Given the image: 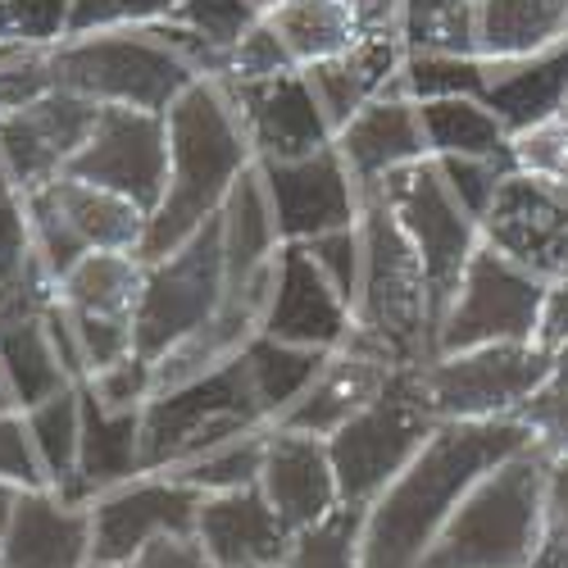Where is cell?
Listing matches in <instances>:
<instances>
[{
	"instance_id": "1",
	"label": "cell",
	"mask_w": 568,
	"mask_h": 568,
	"mask_svg": "<svg viewBox=\"0 0 568 568\" xmlns=\"http://www.w3.org/2000/svg\"><path fill=\"white\" fill-rule=\"evenodd\" d=\"M532 446L518 418H446L383 487L359 528V568H418L468 487L500 459Z\"/></svg>"
},
{
	"instance_id": "2",
	"label": "cell",
	"mask_w": 568,
	"mask_h": 568,
	"mask_svg": "<svg viewBox=\"0 0 568 568\" xmlns=\"http://www.w3.org/2000/svg\"><path fill=\"white\" fill-rule=\"evenodd\" d=\"M169 123V186L160 210L146 219L141 260L173 255L186 236L201 232L227 201L232 182L255 164V151L219 78H196L164 110Z\"/></svg>"
},
{
	"instance_id": "3",
	"label": "cell",
	"mask_w": 568,
	"mask_h": 568,
	"mask_svg": "<svg viewBox=\"0 0 568 568\" xmlns=\"http://www.w3.org/2000/svg\"><path fill=\"white\" fill-rule=\"evenodd\" d=\"M359 232H364V282L355 301L351 342L396 368L428 364L437 351L428 277H423V260L414 242L373 186L364 192Z\"/></svg>"
},
{
	"instance_id": "4",
	"label": "cell",
	"mask_w": 568,
	"mask_h": 568,
	"mask_svg": "<svg viewBox=\"0 0 568 568\" xmlns=\"http://www.w3.org/2000/svg\"><path fill=\"white\" fill-rule=\"evenodd\" d=\"M550 455L524 446L487 468L455 505L418 568H528L541 541Z\"/></svg>"
},
{
	"instance_id": "5",
	"label": "cell",
	"mask_w": 568,
	"mask_h": 568,
	"mask_svg": "<svg viewBox=\"0 0 568 568\" xmlns=\"http://www.w3.org/2000/svg\"><path fill=\"white\" fill-rule=\"evenodd\" d=\"M55 78L91 105H128L164 114L201 73L186 60L169 28H119L69 37L55 45Z\"/></svg>"
},
{
	"instance_id": "6",
	"label": "cell",
	"mask_w": 568,
	"mask_h": 568,
	"mask_svg": "<svg viewBox=\"0 0 568 568\" xmlns=\"http://www.w3.org/2000/svg\"><path fill=\"white\" fill-rule=\"evenodd\" d=\"M437 423L442 418H437L428 392H423V364L392 368L387 387L327 437L342 505L368 509L396 473L423 450V442L437 433Z\"/></svg>"
},
{
	"instance_id": "7",
	"label": "cell",
	"mask_w": 568,
	"mask_h": 568,
	"mask_svg": "<svg viewBox=\"0 0 568 568\" xmlns=\"http://www.w3.org/2000/svg\"><path fill=\"white\" fill-rule=\"evenodd\" d=\"M260 428H268V418L251 392L242 355H236L196 383L155 392L141 405V473H164L205 455L210 446Z\"/></svg>"
},
{
	"instance_id": "8",
	"label": "cell",
	"mask_w": 568,
	"mask_h": 568,
	"mask_svg": "<svg viewBox=\"0 0 568 568\" xmlns=\"http://www.w3.org/2000/svg\"><path fill=\"white\" fill-rule=\"evenodd\" d=\"M373 192L387 201V210L396 214V223L405 227V236L414 242V251L423 260L433 333H437L446 310L455 305L459 277H464L473 251L483 246V223L473 219L464 210V201L450 192V182H446V173H442V164L433 155L387 173Z\"/></svg>"
},
{
	"instance_id": "9",
	"label": "cell",
	"mask_w": 568,
	"mask_h": 568,
	"mask_svg": "<svg viewBox=\"0 0 568 568\" xmlns=\"http://www.w3.org/2000/svg\"><path fill=\"white\" fill-rule=\"evenodd\" d=\"M223 292H227L223 227L214 214L173 255L146 264L136 296V355L160 359L169 346L192 337L196 327H205L219 314Z\"/></svg>"
},
{
	"instance_id": "10",
	"label": "cell",
	"mask_w": 568,
	"mask_h": 568,
	"mask_svg": "<svg viewBox=\"0 0 568 568\" xmlns=\"http://www.w3.org/2000/svg\"><path fill=\"white\" fill-rule=\"evenodd\" d=\"M32 219V246L41 264L60 282L87 251H132L141 255L146 242V210L132 205L128 196L110 192L101 182L82 178H55L51 186L23 196Z\"/></svg>"
},
{
	"instance_id": "11",
	"label": "cell",
	"mask_w": 568,
	"mask_h": 568,
	"mask_svg": "<svg viewBox=\"0 0 568 568\" xmlns=\"http://www.w3.org/2000/svg\"><path fill=\"white\" fill-rule=\"evenodd\" d=\"M555 355L537 342H491L423 364V392L437 418H514L541 387Z\"/></svg>"
},
{
	"instance_id": "12",
	"label": "cell",
	"mask_w": 568,
	"mask_h": 568,
	"mask_svg": "<svg viewBox=\"0 0 568 568\" xmlns=\"http://www.w3.org/2000/svg\"><path fill=\"white\" fill-rule=\"evenodd\" d=\"M546 287L550 282L532 277L528 268H518L514 260H505L500 251H491L483 242L459 277L455 305L446 310V318L437 327L433 355L491 346V342H532Z\"/></svg>"
},
{
	"instance_id": "13",
	"label": "cell",
	"mask_w": 568,
	"mask_h": 568,
	"mask_svg": "<svg viewBox=\"0 0 568 568\" xmlns=\"http://www.w3.org/2000/svg\"><path fill=\"white\" fill-rule=\"evenodd\" d=\"M69 178L101 182L110 192L128 196L146 214L160 210L164 186H169V123L151 110H128V105H101L91 123L82 151L64 169Z\"/></svg>"
},
{
	"instance_id": "14",
	"label": "cell",
	"mask_w": 568,
	"mask_h": 568,
	"mask_svg": "<svg viewBox=\"0 0 568 568\" xmlns=\"http://www.w3.org/2000/svg\"><path fill=\"white\" fill-rule=\"evenodd\" d=\"M201 491L182 487L169 473H136V478L101 491L91 500V559L132 564L151 541L196 537Z\"/></svg>"
},
{
	"instance_id": "15",
	"label": "cell",
	"mask_w": 568,
	"mask_h": 568,
	"mask_svg": "<svg viewBox=\"0 0 568 568\" xmlns=\"http://www.w3.org/2000/svg\"><path fill=\"white\" fill-rule=\"evenodd\" d=\"M483 242L541 282H568V192L514 169L483 214Z\"/></svg>"
},
{
	"instance_id": "16",
	"label": "cell",
	"mask_w": 568,
	"mask_h": 568,
	"mask_svg": "<svg viewBox=\"0 0 568 568\" xmlns=\"http://www.w3.org/2000/svg\"><path fill=\"white\" fill-rule=\"evenodd\" d=\"M255 169L264 178L282 242H310V236L359 223L364 186L346 169L337 141L305 160H255Z\"/></svg>"
},
{
	"instance_id": "17",
	"label": "cell",
	"mask_w": 568,
	"mask_h": 568,
	"mask_svg": "<svg viewBox=\"0 0 568 568\" xmlns=\"http://www.w3.org/2000/svg\"><path fill=\"white\" fill-rule=\"evenodd\" d=\"M223 87L232 97L236 119H242V132L251 141L255 160H305L337 141L305 69H282V73L242 78Z\"/></svg>"
},
{
	"instance_id": "18",
	"label": "cell",
	"mask_w": 568,
	"mask_h": 568,
	"mask_svg": "<svg viewBox=\"0 0 568 568\" xmlns=\"http://www.w3.org/2000/svg\"><path fill=\"white\" fill-rule=\"evenodd\" d=\"M97 110L101 105H91L60 87L51 97L0 119V169H6L19 196H32L55 178H64V169L82 151L91 123H97Z\"/></svg>"
},
{
	"instance_id": "19",
	"label": "cell",
	"mask_w": 568,
	"mask_h": 568,
	"mask_svg": "<svg viewBox=\"0 0 568 568\" xmlns=\"http://www.w3.org/2000/svg\"><path fill=\"white\" fill-rule=\"evenodd\" d=\"M260 333L310 351H342L355 333V310L301 242H282L273 255V287Z\"/></svg>"
},
{
	"instance_id": "20",
	"label": "cell",
	"mask_w": 568,
	"mask_h": 568,
	"mask_svg": "<svg viewBox=\"0 0 568 568\" xmlns=\"http://www.w3.org/2000/svg\"><path fill=\"white\" fill-rule=\"evenodd\" d=\"M260 491L268 496V505L292 532H305L323 524L333 509H342V487H337L333 455H327V437L268 428Z\"/></svg>"
},
{
	"instance_id": "21",
	"label": "cell",
	"mask_w": 568,
	"mask_h": 568,
	"mask_svg": "<svg viewBox=\"0 0 568 568\" xmlns=\"http://www.w3.org/2000/svg\"><path fill=\"white\" fill-rule=\"evenodd\" d=\"M337 151L346 160V169L355 173V182L377 186L387 173L428 160V132H423V114H418V97H409L405 78L392 82L383 97H373L342 132H337Z\"/></svg>"
},
{
	"instance_id": "22",
	"label": "cell",
	"mask_w": 568,
	"mask_h": 568,
	"mask_svg": "<svg viewBox=\"0 0 568 568\" xmlns=\"http://www.w3.org/2000/svg\"><path fill=\"white\" fill-rule=\"evenodd\" d=\"M292 528L277 518L260 483L214 491L201 500L196 518V546L219 568H277L292 546Z\"/></svg>"
},
{
	"instance_id": "23",
	"label": "cell",
	"mask_w": 568,
	"mask_h": 568,
	"mask_svg": "<svg viewBox=\"0 0 568 568\" xmlns=\"http://www.w3.org/2000/svg\"><path fill=\"white\" fill-rule=\"evenodd\" d=\"M91 564V505L60 491H19L0 568H87Z\"/></svg>"
},
{
	"instance_id": "24",
	"label": "cell",
	"mask_w": 568,
	"mask_h": 568,
	"mask_svg": "<svg viewBox=\"0 0 568 568\" xmlns=\"http://www.w3.org/2000/svg\"><path fill=\"white\" fill-rule=\"evenodd\" d=\"M396 364L368 355L364 346L346 342L342 351H333L323 359L318 377L305 387V396L282 414L273 428H292V433H314V437H333L342 423H351L377 392L387 387Z\"/></svg>"
},
{
	"instance_id": "25",
	"label": "cell",
	"mask_w": 568,
	"mask_h": 568,
	"mask_svg": "<svg viewBox=\"0 0 568 568\" xmlns=\"http://www.w3.org/2000/svg\"><path fill=\"white\" fill-rule=\"evenodd\" d=\"M405 55V37H359L351 51L305 69L333 132H342L373 97H383L392 82H400Z\"/></svg>"
},
{
	"instance_id": "26",
	"label": "cell",
	"mask_w": 568,
	"mask_h": 568,
	"mask_svg": "<svg viewBox=\"0 0 568 568\" xmlns=\"http://www.w3.org/2000/svg\"><path fill=\"white\" fill-rule=\"evenodd\" d=\"M78 396H82L78 478L60 496L73 505H91L101 491L141 473V409H105L82 383H78Z\"/></svg>"
},
{
	"instance_id": "27",
	"label": "cell",
	"mask_w": 568,
	"mask_h": 568,
	"mask_svg": "<svg viewBox=\"0 0 568 568\" xmlns=\"http://www.w3.org/2000/svg\"><path fill=\"white\" fill-rule=\"evenodd\" d=\"M568 45V0H473V60H528Z\"/></svg>"
},
{
	"instance_id": "28",
	"label": "cell",
	"mask_w": 568,
	"mask_h": 568,
	"mask_svg": "<svg viewBox=\"0 0 568 568\" xmlns=\"http://www.w3.org/2000/svg\"><path fill=\"white\" fill-rule=\"evenodd\" d=\"M260 28L282 55V64L292 69L333 60L364 37L346 0H277L273 10L260 14Z\"/></svg>"
},
{
	"instance_id": "29",
	"label": "cell",
	"mask_w": 568,
	"mask_h": 568,
	"mask_svg": "<svg viewBox=\"0 0 568 568\" xmlns=\"http://www.w3.org/2000/svg\"><path fill=\"white\" fill-rule=\"evenodd\" d=\"M219 227H223V268H227V292L246 287V282L277 255L282 236H277V219L264 192V178L251 164L242 178L232 182V192L219 210Z\"/></svg>"
},
{
	"instance_id": "30",
	"label": "cell",
	"mask_w": 568,
	"mask_h": 568,
	"mask_svg": "<svg viewBox=\"0 0 568 568\" xmlns=\"http://www.w3.org/2000/svg\"><path fill=\"white\" fill-rule=\"evenodd\" d=\"M146 260L132 251H87L55 287V301L78 318H123L136 323V296Z\"/></svg>"
},
{
	"instance_id": "31",
	"label": "cell",
	"mask_w": 568,
	"mask_h": 568,
	"mask_svg": "<svg viewBox=\"0 0 568 568\" xmlns=\"http://www.w3.org/2000/svg\"><path fill=\"white\" fill-rule=\"evenodd\" d=\"M0 368H6L14 405L28 414L32 405L60 396L64 387H78L64 359L55 355V342L45 333L41 310H19V314H0Z\"/></svg>"
},
{
	"instance_id": "32",
	"label": "cell",
	"mask_w": 568,
	"mask_h": 568,
	"mask_svg": "<svg viewBox=\"0 0 568 568\" xmlns=\"http://www.w3.org/2000/svg\"><path fill=\"white\" fill-rule=\"evenodd\" d=\"M423 132H428V155H464V160H514L509 128L473 97H423L418 101Z\"/></svg>"
},
{
	"instance_id": "33",
	"label": "cell",
	"mask_w": 568,
	"mask_h": 568,
	"mask_svg": "<svg viewBox=\"0 0 568 568\" xmlns=\"http://www.w3.org/2000/svg\"><path fill=\"white\" fill-rule=\"evenodd\" d=\"M333 351H310V346H292V342H277L268 333H255L242 351V364H246V377H251V392L264 409L268 423H277L282 414H287L305 387L318 377L323 359Z\"/></svg>"
},
{
	"instance_id": "34",
	"label": "cell",
	"mask_w": 568,
	"mask_h": 568,
	"mask_svg": "<svg viewBox=\"0 0 568 568\" xmlns=\"http://www.w3.org/2000/svg\"><path fill=\"white\" fill-rule=\"evenodd\" d=\"M28 433L41 455V468L51 478V491H69L78 478V446H82V396L78 387H64L60 396L32 405L28 414Z\"/></svg>"
},
{
	"instance_id": "35",
	"label": "cell",
	"mask_w": 568,
	"mask_h": 568,
	"mask_svg": "<svg viewBox=\"0 0 568 568\" xmlns=\"http://www.w3.org/2000/svg\"><path fill=\"white\" fill-rule=\"evenodd\" d=\"M268 428H273V423H268ZM268 428L246 433V437H232V442H223V446H210L205 455L186 459V464H173V468H164V473H169V478H178L182 487H196L201 496L232 491V487H251V483H260Z\"/></svg>"
},
{
	"instance_id": "36",
	"label": "cell",
	"mask_w": 568,
	"mask_h": 568,
	"mask_svg": "<svg viewBox=\"0 0 568 568\" xmlns=\"http://www.w3.org/2000/svg\"><path fill=\"white\" fill-rule=\"evenodd\" d=\"M359 528H364V509L342 505L323 524L296 532L277 568H359Z\"/></svg>"
},
{
	"instance_id": "37",
	"label": "cell",
	"mask_w": 568,
	"mask_h": 568,
	"mask_svg": "<svg viewBox=\"0 0 568 568\" xmlns=\"http://www.w3.org/2000/svg\"><path fill=\"white\" fill-rule=\"evenodd\" d=\"M173 23H182L186 32H196L210 51L219 55L223 73H227V60L232 51L251 37V28L260 23V10L251 6V0H182ZM219 73V78H223Z\"/></svg>"
},
{
	"instance_id": "38",
	"label": "cell",
	"mask_w": 568,
	"mask_h": 568,
	"mask_svg": "<svg viewBox=\"0 0 568 568\" xmlns=\"http://www.w3.org/2000/svg\"><path fill=\"white\" fill-rule=\"evenodd\" d=\"M514 418L532 433L537 450H546L550 459H568V351L555 355L550 373L541 377V387L524 400V409Z\"/></svg>"
},
{
	"instance_id": "39",
	"label": "cell",
	"mask_w": 568,
	"mask_h": 568,
	"mask_svg": "<svg viewBox=\"0 0 568 568\" xmlns=\"http://www.w3.org/2000/svg\"><path fill=\"white\" fill-rule=\"evenodd\" d=\"M60 91V78H55V45L45 51V45H19L0 60V119L51 97Z\"/></svg>"
},
{
	"instance_id": "40",
	"label": "cell",
	"mask_w": 568,
	"mask_h": 568,
	"mask_svg": "<svg viewBox=\"0 0 568 568\" xmlns=\"http://www.w3.org/2000/svg\"><path fill=\"white\" fill-rule=\"evenodd\" d=\"M73 0H0V41L10 45H60L69 41Z\"/></svg>"
},
{
	"instance_id": "41",
	"label": "cell",
	"mask_w": 568,
	"mask_h": 568,
	"mask_svg": "<svg viewBox=\"0 0 568 568\" xmlns=\"http://www.w3.org/2000/svg\"><path fill=\"white\" fill-rule=\"evenodd\" d=\"M182 0H73L69 37L119 32V28H155L178 14Z\"/></svg>"
},
{
	"instance_id": "42",
	"label": "cell",
	"mask_w": 568,
	"mask_h": 568,
	"mask_svg": "<svg viewBox=\"0 0 568 568\" xmlns=\"http://www.w3.org/2000/svg\"><path fill=\"white\" fill-rule=\"evenodd\" d=\"M301 246L314 255V264L327 273V282H333V287L346 296V305L355 310L359 282H364V232H359V223L310 236V242H301Z\"/></svg>"
},
{
	"instance_id": "43",
	"label": "cell",
	"mask_w": 568,
	"mask_h": 568,
	"mask_svg": "<svg viewBox=\"0 0 568 568\" xmlns=\"http://www.w3.org/2000/svg\"><path fill=\"white\" fill-rule=\"evenodd\" d=\"M105 409H141L155 396V364L146 355H128L101 373H91L82 383Z\"/></svg>"
},
{
	"instance_id": "44",
	"label": "cell",
	"mask_w": 568,
	"mask_h": 568,
	"mask_svg": "<svg viewBox=\"0 0 568 568\" xmlns=\"http://www.w3.org/2000/svg\"><path fill=\"white\" fill-rule=\"evenodd\" d=\"M0 483H10L19 491L51 487V478H45V468H41V455L32 446L28 418L19 409H0Z\"/></svg>"
},
{
	"instance_id": "45",
	"label": "cell",
	"mask_w": 568,
	"mask_h": 568,
	"mask_svg": "<svg viewBox=\"0 0 568 568\" xmlns=\"http://www.w3.org/2000/svg\"><path fill=\"white\" fill-rule=\"evenodd\" d=\"M514 164L524 173H537V178H550L568 192V114L541 123V128H528L514 136Z\"/></svg>"
},
{
	"instance_id": "46",
	"label": "cell",
	"mask_w": 568,
	"mask_h": 568,
	"mask_svg": "<svg viewBox=\"0 0 568 568\" xmlns=\"http://www.w3.org/2000/svg\"><path fill=\"white\" fill-rule=\"evenodd\" d=\"M528 568H568V459H550L546 505H541V541Z\"/></svg>"
},
{
	"instance_id": "47",
	"label": "cell",
	"mask_w": 568,
	"mask_h": 568,
	"mask_svg": "<svg viewBox=\"0 0 568 568\" xmlns=\"http://www.w3.org/2000/svg\"><path fill=\"white\" fill-rule=\"evenodd\" d=\"M437 164H442V173L450 182V192L464 201V210L478 219V223H483L487 205L496 201V186L518 169L514 160H464V155H446Z\"/></svg>"
},
{
	"instance_id": "48",
	"label": "cell",
	"mask_w": 568,
	"mask_h": 568,
	"mask_svg": "<svg viewBox=\"0 0 568 568\" xmlns=\"http://www.w3.org/2000/svg\"><path fill=\"white\" fill-rule=\"evenodd\" d=\"M532 342H537L541 351H550V355L568 351V282H550V287H546Z\"/></svg>"
},
{
	"instance_id": "49",
	"label": "cell",
	"mask_w": 568,
	"mask_h": 568,
	"mask_svg": "<svg viewBox=\"0 0 568 568\" xmlns=\"http://www.w3.org/2000/svg\"><path fill=\"white\" fill-rule=\"evenodd\" d=\"M136 564H141V568H219V564L196 546V537H186V541H178V537L151 541L146 550H141Z\"/></svg>"
},
{
	"instance_id": "50",
	"label": "cell",
	"mask_w": 568,
	"mask_h": 568,
	"mask_svg": "<svg viewBox=\"0 0 568 568\" xmlns=\"http://www.w3.org/2000/svg\"><path fill=\"white\" fill-rule=\"evenodd\" d=\"M364 37H400L409 0H346Z\"/></svg>"
},
{
	"instance_id": "51",
	"label": "cell",
	"mask_w": 568,
	"mask_h": 568,
	"mask_svg": "<svg viewBox=\"0 0 568 568\" xmlns=\"http://www.w3.org/2000/svg\"><path fill=\"white\" fill-rule=\"evenodd\" d=\"M14 500H19V487L0 483V550H6V528H10V514H14Z\"/></svg>"
},
{
	"instance_id": "52",
	"label": "cell",
	"mask_w": 568,
	"mask_h": 568,
	"mask_svg": "<svg viewBox=\"0 0 568 568\" xmlns=\"http://www.w3.org/2000/svg\"><path fill=\"white\" fill-rule=\"evenodd\" d=\"M0 409H19V405H14V387H10L6 368H0Z\"/></svg>"
},
{
	"instance_id": "53",
	"label": "cell",
	"mask_w": 568,
	"mask_h": 568,
	"mask_svg": "<svg viewBox=\"0 0 568 568\" xmlns=\"http://www.w3.org/2000/svg\"><path fill=\"white\" fill-rule=\"evenodd\" d=\"M409 6H473V0H409ZM405 6V10H409Z\"/></svg>"
},
{
	"instance_id": "54",
	"label": "cell",
	"mask_w": 568,
	"mask_h": 568,
	"mask_svg": "<svg viewBox=\"0 0 568 568\" xmlns=\"http://www.w3.org/2000/svg\"><path fill=\"white\" fill-rule=\"evenodd\" d=\"M87 568H141V564H136V559H132V564H97V559H91Z\"/></svg>"
},
{
	"instance_id": "55",
	"label": "cell",
	"mask_w": 568,
	"mask_h": 568,
	"mask_svg": "<svg viewBox=\"0 0 568 568\" xmlns=\"http://www.w3.org/2000/svg\"><path fill=\"white\" fill-rule=\"evenodd\" d=\"M251 6H255V10L264 14V10H273V6H277V0H251Z\"/></svg>"
},
{
	"instance_id": "56",
	"label": "cell",
	"mask_w": 568,
	"mask_h": 568,
	"mask_svg": "<svg viewBox=\"0 0 568 568\" xmlns=\"http://www.w3.org/2000/svg\"><path fill=\"white\" fill-rule=\"evenodd\" d=\"M564 114H568V110H564Z\"/></svg>"
}]
</instances>
